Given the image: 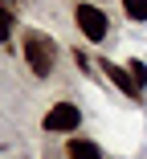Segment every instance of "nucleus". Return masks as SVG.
I'll return each mask as SVG.
<instances>
[{
	"mask_svg": "<svg viewBox=\"0 0 147 159\" xmlns=\"http://www.w3.org/2000/svg\"><path fill=\"white\" fill-rule=\"evenodd\" d=\"M127 74L135 78V86H139V90L147 86V66H143V61H139V57H135V61H131V66H127Z\"/></svg>",
	"mask_w": 147,
	"mask_h": 159,
	"instance_id": "6e6552de",
	"label": "nucleus"
},
{
	"mask_svg": "<svg viewBox=\"0 0 147 159\" xmlns=\"http://www.w3.org/2000/svg\"><path fill=\"white\" fill-rule=\"evenodd\" d=\"M8 4H16V0H0V8H8Z\"/></svg>",
	"mask_w": 147,
	"mask_h": 159,
	"instance_id": "1a4fd4ad",
	"label": "nucleus"
},
{
	"mask_svg": "<svg viewBox=\"0 0 147 159\" xmlns=\"http://www.w3.org/2000/svg\"><path fill=\"white\" fill-rule=\"evenodd\" d=\"M74 16H78V29L86 33V41H106V12L102 8H94V4H78L74 8Z\"/></svg>",
	"mask_w": 147,
	"mask_h": 159,
	"instance_id": "f03ea898",
	"label": "nucleus"
},
{
	"mask_svg": "<svg viewBox=\"0 0 147 159\" xmlns=\"http://www.w3.org/2000/svg\"><path fill=\"white\" fill-rule=\"evenodd\" d=\"M123 12L131 20H147V0H123Z\"/></svg>",
	"mask_w": 147,
	"mask_h": 159,
	"instance_id": "423d86ee",
	"label": "nucleus"
},
{
	"mask_svg": "<svg viewBox=\"0 0 147 159\" xmlns=\"http://www.w3.org/2000/svg\"><path fill=\"white\" fill-rule=\"evenodd\" d=\"M102 70H106V78H110L114 86H119V90L127 94V98H139V86H135V78H131V74H127L123 66H110V61H106Z\"/></svg>",
	"mask_w": 147,
	"mask_h": 159,
	"instance_id": "20e7f679",
	"label": "nucleus"
},
{
	"mask_svg": "<svg viewBox=\"0 0 147 159\" xmlns=\"http://www.w3.org/2000/svg\"><path fill=\"white\" fill-rule=\"evenodd\" d=\"M78 122H82V114H78L74 102H57V106L45 114V131H53V135H57V131H70V135H74Z\"/></svg>",
	"mask_w": 147,
	"mask_h": 159,
	"instance_id": "7ed1b4c3",
	"label": "nucleus"
},
{
	"mask_svg": "<svg viewBox=\"0 0 147 159\" xmlns=\"http://www.w3.org/2000/svg\"><path fill=\"white\" fill-rule=\"evenodd\" d=\"M66 155L70 159H102V147L90 143V139H70L66 143Z\"/></svg>",
	"mask_w": 147,
	"mask_h": 159,
	"instance_id": "39448f33",
	"label": "nucleus"
},
{
	"mask_svg": "<svg viewBox=\"0 0 147 159\" xmlns=\"http://www.w3.org/2000/svg\"><path fill=\"white\" fill-rule=\"evenodd\" d=\"M12 37V8H0V45H8Z\"/></svg>",
	"mask_w": 147,
	"mask_h": 159,
	"instance_id": "0eeeda50",
	"label": "nucleus"
},
{
	"mask_svg": "<svg viewBox=\"0 0 147 159\" xmlns=\"http://www.w3.org/2000/svg\"><path fill=\"white\" fill-rule=\"evenodd\" d=\"M25 61H29V70H33L37 78H49L53 74V61H57V49H53V41L45 37V33H29L25 37Z\"/></svg>",
	"mask_w": 147,
	"mask_h": 159,
	"instance_id": "f257e3e1",
	"label": "nucleus"
}]
</instances>
